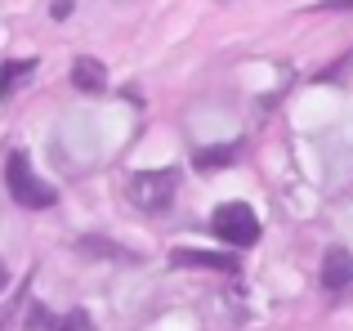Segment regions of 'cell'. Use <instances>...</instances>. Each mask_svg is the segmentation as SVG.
<instances>
[{"label": "cell", "mask_w": 353, "mask_h": 331, "mask_svg": "<svg viewBox=\"0 0 353 331\" xmlns=\"http://www.w3.org/2000/svg\"><path fill=\"white\" fill-rule=\"evenodd\" d=\"M5 183H9V197H14L23 210H50L54 201H59V192H54L45 179H36V174H32L27 152H9V161H5Z\"/></svg>", "instance_id": "cell-1"}, {"label": "cell", "mask_w": 353, "mask_h": 331, "mask_svg": "<svg viewBox=\"0 0 353 331\" xmlns=\"http://www.w3.org/2000/svg\"><path fill=\"white\" fill-rule=\"evenodd\" d=\"M210 228H215V237L228 242V246H255L259 242V219L246 201H224V206L210 215Z\"/></svg>", "instance_id": "cell-2"}, {"label": "cell", "mask_w": 353, "mask_h": 331, "mask_svg": "<svg viewBox=\"0 0 353 331\" xmlns=\"http://www.w3.org/2000/svg\"><path fill=\"white\" fill-rule=\"evenodd\" d=\"M174 188H179L174 170H139V174H130V201H134L139 210H165L174 201Z\"/></svg>", "instance_id": "cell-3"}, {"label": "cell", "mask_w": 353, "mask_h": 331, "mask_svg": "<svg viewBox=\"0 0 353 331\" xmlns=\"http://www.w3.org/2000/svg\"><path fill=\"white\" fill-rule=\"evenodd\" d=\"M353 287V255L345 246H331L327 255H322V291H331V296H340V291Z\"/></svg>", "instance_id": "cell-4"}, {"label": "cell", "mask_w": 353, "mask_h": 331, "mask_svg": "<svg viewBox=\"0 0 353 331\" xmlns=\"http://www.w3.org/2000/svg\"><path fill=\"white\" fill-rule=\"evenodd\" d=\"M72 86L85 90V94H103L108 90V68L99 59H85V54H81V59L72 63Z\"/></svg>", "instance_id": "cell-5"}, {"label": "cell", "mask_w": 353, "mask_h": 331, "mask_svg": "<svg viewBox=\"0 0 353 331\" xmlns=\"http://www.w3.org/2000/svg\"><path fill=\"white\" fill-rule=\"evenodd\" d=\"M174 264H192V269H219V273H233V269H237L233 255H210V251H174Z\"/></svg>", "instance_id": "cell-6"}, {"label": "cell", "mask_w": 353, "mask_h": 331, "mask_svg": "<svg viewBox=\"0 0 353 331\" xmlns=\"http://www.w3.org/2000/svg\"><path fill=\"white\" fill-rule=\"evenodd\" d=\"M197 170H215V166H228V161H237V143H219V148H206V152H197Z\"/></svg>", "instance_id": "cell-7"}, {"label": "cell", "mask_w": 353, "mask_h": 331, "mask_svg": "<svg viewBox=\"0 0 353 331\" xmlns=\"http://www.w3.org/2000/svg\"><path fill=\"white\" fill-rule=\"evenodd\" d=\"M27 72H36L32 59H14V63H0V94H9V90L18 86V81L27 77Z\"/></svg>", "instance_id": "cell-8"}, {"label": "cell", "mask_w": 353, "mask_h": 331, "mask_svg": "<svg viewBox=\"0 0 353 331\" xmlns=\"http://www.w3.org/2000/svg\"><path fill=\"white\" fill-rule=\"evenodd\" d=\"M59 331H94V327H90V314H85V309H77V314H68L59 323Z\"/></svg>", "instance_id": "cell-9"}, {"label": "cell", "mask_w": 353, "mask_h": 331, "mask_svg": "<svg viewBox=\"0 0 353 331\" xmlns=\"http://www.w3.org/2000/svg\"><path fill=\"white\" fill-rule=\"evenodd\" d=\"M32 331H59V318L50 309H32Z\"/></svg>", "instance_id": "cell-10"}, {"label": "cell", "mask_w": 353, "mask_h": 331, "mask_svg": "<svg viewBox=\"0 0 353 331\" xmlns=\"http://www.w3.org/2000/svg\"><path fill=\"white\" fill-rule=\"evenodd\" d=\"M72 5H77V0H54V18H68Z\"/></svg>", "instance_id": "cell-11"}, {"label": "cell", "mask_w": 353, "mask_h": 331, "mask_svg": "<svg viewBox=\"0 0 353 331\" xmlns=\"http://www.w3.org/2000/svg\"><path fill=\"white\" fill-rule=\"evenodd\" d=\"M322 9H353V0H322Z\"/></svg>", "instance_id": "cell-12"}, {"label": "cell", "mask_w": 353, "mask_h": 331, "mask_svg": "<svg viewBox=\"0 0 353 331\" xmlns=\"http://www.w3.org/2000/svg\"><path fill=\"white\" fill-rule=\"evenodd\" d=\"M5 282H9V269H5V264H0V291H5Z\"/></svg>", "instance_id": "cell-13"}]
</instances>
